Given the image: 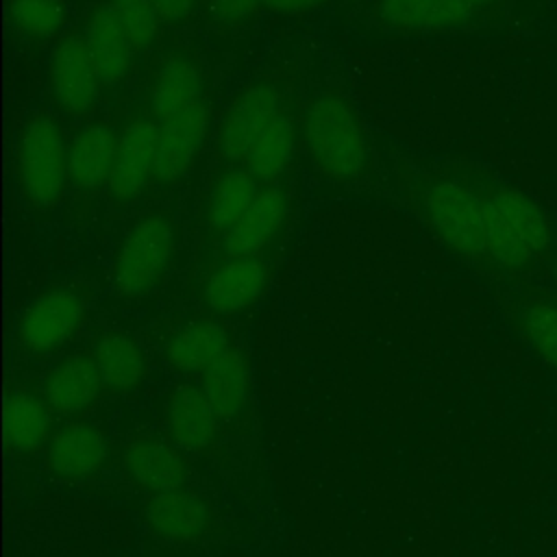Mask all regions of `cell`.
Returning <instances> with one entry per match:
<instances>
[{
	"label": "cell",
	"mask_w": 557,
	"mask_h": 557,
	"mask_svg": "<svg viewBox=\"0 0 557 557\" xmlns=\"http://www.w3.org/2000/svg\"><path fill=\"white\" fill-rule=\"evenodd\" d=\"M302 135L315 165L335 181L355 178L368 163L361 124L339 96L324 94L307 104Z\"/></svg>",
	"instance_id": "cell-1"
},
{
	"label": "cell",
	"mask_w": 557,
	"mask_h": 557,
	"mask_svg": "<svg viewBox=\"0 0 557 557\" xmlns=\"http://www.w3.org/2000/svg\"><path fill=\"white\" fill-rule=\"evenodd\" d=\"M67 150L61 126L48 117H33L20 139V183L39 209H50L59 202L67 174Z\"/></svg>",
	"instance_id": "cell-2"
},
{
	"label": "cell",
	"mask_w": 557,
	"mask_h": 557,
	"mask_svg": "<svg viewBox=\"0 0 557 557\" xmlns=\"http://www.w3.org/2000/svg\"><path fill=\"white\" fill-rule=\"evenodd\" d=\"M174 255V226L163 215H146L122 242L115 259V287L137 298L157 287Z\"/></svg>",
	"instance_id": "cell-3"
},
{
	"label": "cell",
	"mask_w": 557,
	"mask_h": 557,
	"mask_svg": "<svg viewBox=\"0 0 557 557\" xmlns=\"http://www.w3.org/2000/svg\"><path fill=\"white\" fill-rule=\"evenodd\" d=\"M433 231L461 255L485 252V200L468 187L442 181L433 185L424 200Z\"/></svg>",
	"instance_id": "cell-4"
},
{
	"label": "cell",
	"mask_w": 557,
	"mask_h": 557,
	"mask_svg": "<svg viewBox=\"0 0 557 557\" xmlns=\"http://www.w3.org/2000/svg\"><path fill=\"white\" fill-rule=\"evenodd\" d=\"M281 113L278 89L270 83H255L246 87L231 109L226 111L220 133L218 150L226 161H246L248 152L261 137V133Z\"/></svg>",
	"instance_id": "cell-5"
},
{
	"label": "cell",
	"mask_w": 557,
	"mask_h": 557,
	"mask_svg": "<svg viewBox=\"0 0 557 557\" xmlns=\"http://www.w3.org/2000/svg\"><path fill=\"white\" fill-rule=\"evenodd\" d=\"M83 320V300L76 292L57 287L30 302L20 320V342L30 352H50L67 342Z\"/></svg>",
	"instance_id": "cell-6"
},
{
	"label": "cell",
	"mask_w": 557,
	"mask_h": 557,
	"mask_svg": "<svg viewBox=\"0 0 557 557\" xmlns=\"http://www.w3.org/2000/svg\"><path fill=\"white\" fill-rule=\"evenodd\" d=\"M50 85L63 111L83 115L94 107L100 76L91 63L83 37L70 35L57 44L50 61Z\"/></svg>",
	"instance_id": "cell-7"
},
{
	"label": "cell",
	"mask_w": 557,
	"mask_h": 557,
	"mask_svg": "<svg viewBox=\"0 0 557 557\" xmlns=\"http://www.w3.org/2000/svg\"><path fill=\"white\" fill-rule=\"evenodd\" d=\"M207 126L209 109L202 100L159 124L154 159V178L159 183L170 185L191 168L205 141Z\"/></svg>",
	"instance_id": "cell-8"
},
{
	"label": "cell",
	"mask_w": 557,
	"mask_h": 557,
	"mask_svg": "<svg viewBox=\"0 0 557 557\" xmlns=\"http://www.w3.org/2000/svg\"><path fill=\"white\" fill-rule=\"evenodd\" d=\"M159 126L150 117H137L124 126L115 163L109 176V191L117 200H133L139 196L150 176H154Z\"/></svg>",
	"instance_id": "cell-9"
},
{
	"label": "cell",
	"mask_w": 557,
	"mask_h": 557,
	"mask_svg": "<svg viewBox=\"0 0 557 557\" xmlns=\"http://www.w3.org/2000/svg\"><path fill=\"white\" fill-rule=\"evenodd\" d=\"M268 283L265 263L259 257H228L202 285L205 305L222 315L248 309Z\"/></svg>",
	"instance_id": "cell-10"
},
{
	"label": "cell",
	"mask_w": 557,
	"mask_h": 557,
	"mask_svg": "<svg viewBox=\"0 0 557 557\" xmlns=\"http://www.w3.org/2000/svg\"><path fill=\"white\" fill-rule=\"evenodd\" d=\"M287 218V196L283 189L261 187L248 211L222 235L228 257H257L281 231Z\"/></svg>",
	"instance_id": "cell-11"
},
{
	"label": "cell",
	"mask_w": 557,
	"mask_h": 557,
	"mask_svg": "<svg viewBox=\"0 0 557 557\" xmlns=\"http://www.w3.org/2000/svg\"><path fill=\"white\" fill-rule=\"evenodd\" d=\"M83 39L100 83L115 85L126 78L135 46L111 2L100 4L91 13Z\"/></svg>",
	"instance_id": "cell-12"
},
{
	"label": "cell",
	"mask_w": 557,
	"mask_h": 557,
	"mask_svg": "<svg viewBox=\"0 0 557 557\" xmlns=\"http://www.w3.org/2000/svg\"><path fill=\"white\" fill-rule=\"evenodd\" d=\"M144 518L159 537L170 542H194L211 524L209 505L185 490L152 494L144 507Z\"/></svg>",
	"instance_id": "cell-13"
},
{
	"label": "cell",
	"mask_w": 557,
	"mask_h": 557,
	"mask_svg": "<svg viewBox=\"0 0 557 557\" xmlns=\"http://www.w3.org/2000/svg\"><path fill=\"white\" fill-rule=\"evenodd\" d=\"M107 450L102 431L87 422H70L61 426L50 442L48 468L59 479L78 481L100 470Z\"/></svg>",
	"instance_id": "cell-14"
},
{
	"label": "cell",
	"mask_w": 557,
	"mask_h": 557,
	"mask_svg": "<svg viewBox=\"0 0 557 557\" xmlns=\"http://www.w3.org/2000/svg\"><path fill=\"white\" fill-rule=\"evenodd\" d=\"M124 468L137 485L154 494L181 490L187 479V463L181 453L157 437L133 440L124 450Z\"/></svg>",
	"instance_id": "cell-15"
},
{
	"label": "cell",
	"mask_w": 557,
	"mask_h": 557,
	"mask_svg": "<svg viewBox=\"0 0 557 557\" xmlns=\"http://www.w3.org/2000/svg\"><path fill=\"white\" fill-rule=\"evenodd\" d=\"M202 100V74L187 52H170L159 65L150 87V111L168 120Z\"/></svg>",
	"instance_id": "cell-16"
},
{
	"label": "cell",
	"mask_w": 557,
	"mask_h": 557,
	"mask_svg": "<svg viewBox=\"0 0 557 557\" xmlns=\"http://www.w3.org/2000/svg\"><path fill=\"white\" fill-rule=\"evenodd\" d=\"M120 137L109 124L94 122L83 126L67 150L70 181L81 189H96L109 183Z\"/></svg>",
	"instance_id": "cell-17"
},
{
	"label": "cell",
	"mask_w": 557,
	"mask_h": 557,
	"mask_svg": "<svg viewBox=\"0 0 557 557\" xmlns=\"http://www.w3.org/2000/svg\"><path fill=\"white\" fill-rule=\"evenodd\" d=\"M220 416L200 387H176L168 400V429L172 440L185 450L207 448L220 426Z\"/></svg>",
	"instance_id": "cell-18"
},
{
	"label": "cell",
	"mask_w": 557,
	"mask_h": 557,
	"mask_svg": "<svg viewBox=\"0 0 557 557\" xmlns=\"http://www.w3.org/2000/svg\"><path fill=\"white\" fill-rule=\"evenodd\" d=\"M104 387L94 357L72 355L46 376V403L59 413H78L94 405Z\"/></svg>",
	"instance_id": "cell-19"
},
{
	"label": "cell",
	"mask_w": 557,
	"mask_h": 557,
	"mask_svg": "<svg viewBox=\"0 0 557 557\" xmlns=\"http://www.w3.org/2000/svg\"><path fill=\"white\" fill-rule=\"evenodd\" d=\"M226 350H231L226 329L213 320H198L168 339L165 359L178 372H205Z\"/></svg>",
	"instance_id": "cell-20"
},
{
	"label": "cell",
	"mask_w": 557,
	"mask_h": 557,
	"mask_svg": "<svg viewBox=\"0 0 557 557\" xmlns=\"http://www.w3.org/2000/svg\"><path fill=\"white\" fill-rule=\"evenodd\" d=\"M470 13L459 0H379L381 20L396 30H446L463 24Z\"/></svg>",
	"instance_id": "cell-21"
},
{
	"label": "cell",
	"mask_w": 557,
	"mask_h": 557,
	"mask_svg": "<svg viewBox=\"0 0 557 557\" xmlns=\"http://www.w3.org/2000/svg\"><path fill=\"white\" fill-rule=\"evenodd\" d=\"M200 389L222 420H233L248 403L250 376L244 357L231 348L205 372H200Z\"/></svg>",
	"instance_id": "cell-22"
},
{
	"label": "cell",
	"mask_w": 557,
	"mask_h": 557,
	"mask_svg": "<svg viewBox=\"0 0 557 557\" xmlns=\"http://www.w3.org/2000/svg\"><path fill=\"white\" fill-rule=\"evenodd\" d=\"M94 361L104 387L117 394L137 387L146 372L141 348L135 339L122 333H109L100 337L94 348Z\"/></svg>",
	"instance_id": "cell-23"
},
{
	"label": "cell",
	"mask_w": 557,
	"mask_h": 557,
	"mask_svg": "<svg viewBox=\"0 0 557 557\" xmlns=\"http://www.w3.org/2000/svg\"><path fill=\"white\" fill-rule=\"evenodd\" d=\"M259 191V181L246 168H231L220 174L207 200L209 226L224 235L248 211Z\"/></svg>",
	"instance_id": "cell-24"
},
{
	"label": "cell",
	"mask_w": 557,
	"mask_h": 557,
	"mask_svg": "<svg viewBox=\"0 0 557 557\" xmlns=\"http://www.w3.org/2000/svg\"><path fill=\"white\" fill-rule=\"evenodd\" d=\"M296 150V126L289 115L278 113L272 124L261 133L257 144L246 157V170L259 183L276 181L292 163Z\"/></svg>",
	"instance_id": "cell-25"
},
{
	"label": "cell",
	"mask_w": 557,
	"mask_h": 557,
	"mask_svg": "<svg viewBox=\"0 0 557 557\" xmlns=\"http://www.w3.org/2000/svg\"><path fill=\"white\" fill-rule=\"evenodd\" d=\"M48 407L28 392H11L4 403V440L11 450L28 453L48 435Z\"/></svg>",
	"instance_id": "cell-26"
},
{
	"label": "cell",
	"mask_w": 557,
	"mask_h": 557,
	"mask_svg": "<svg viewBox=\"0 0 557 557\" xmlns=\"http://www.w3.org/2000/svg\"><path fill=\"white\" fill-rule=\"evenodd\" d=\"M492 205L509 224V228L529 246L533 252L542 250L548 244V226L544 222L537 205L516 189H498L492 198Z\"/></svg>",
	"instance_id": "cell-27"
},
{
	"label": "cell",
	"mask_w": 557,
	"mask_h": 557,
	"mask_svg": "<svg viewBox=\"0 0 557 557\" xmlns=\"http://www.w3.org/2000/svg\"><path fill=\"white\" fill-rule=\"evenodd\" d=\"M11 24L30 39L57 35L65 22L63 0H9Z\"/></svg>",
	"instance_id": "cell-28"
},
{
	"label": "cell",
	"mask_w": 557,
	"mask_h": 557,
	"mask_svg": "<svg viewBox=\"0 0 557 557\" xmlns=\"http://www.w3.org/2000/svg\"><path fill=\"white\" fill-rule=\"evenodd\" d=\"M485 252L505 268H520L533 255V250L509 228L492 200H485Z\"/></svg>",
	"instance_id": "cell-29"
},
{
	"label": "cell",
	"mask_w": 557,
	"mask_h": 557,
	"mask_svg": "<svg viewBox=\"0 0 557 557\" xmlns=\"http://www.w3.org/2000/svg\"><path fill=\"white\" fill-rule=\"evenodd\" d=\"M124 24L135 50L146 48L154 41L159 33V13L152 0H109Z\"/></svg>",
	"instance_id": "cell-30"
},
{
	"label": "cell",
	"mask_w": 557,
	"mask_h": 557,
	"mask_svg": "<svg viewBox=\"0 0 557 557\" xmlns=\"http://www.w3.org/2000/svg\"><path fill=\"white\" fill-rule=\"evenodd\" d=\"M524 329L537 350L557 366V309L548 305L531 307L524 315Z\"/></svg>",
	"instance_id": "cell-31"
},
{
	"label": "cell",
	"mask_w": 557,
	"mask_h": 557,
	"mask_svg": "<svg viewBox=\"0 0 557 557\" xmlns=\"http://www.w3.org/2000/svg\"><path fill=\"white\" fill-rule=\"evenodd\" d=\"M263 0H209V13L215 22L222 24H239L248 20Z\"/></svg>",
	"instance_id": "cell-32"
},
{
	"label": "cell",
	"mask_w": 557,
	"mask_h": 557,
	"mask_svg": "<svg viewBox=\"0 0 557 557\" xmlns=\"http://www.w3.org/2000/svg\"><path fill=\"white\" fill-rule=\"evenodd\" d=\"M163 22H183L196 9V0H152Z\"/></svg>",
	"instance_id": "cell-33"
},
{
	"label": "cell",
	"mask_w": 557,
	"mask_h": 557,
	"mask_svg": "<svg viewBox=\"0 0 557 557\" xmlns=\"http://www.w3.org/2000/svg\"><path fill=\"white\" fill-rule=\"evenodd\" d=\"M324 0H263V7L270 9L272 13L292 15V13H302V11L315 9Z\"/></svg>",
	"instance_id": "cell-34"
},
{
	"label": "cell",
	"mask_w": 557,
	"mask_h": 557,
	"mask_svg": "<svg viewBox=\"0 0 557 557\" xmlns=\"http://www.w3.org/2000/svg\"><path fill=\"white\" fill-rule=\"evenodd\" d=\"M459 2H463V4H466V7H470V9H476V7L490 4V2H494V0H459Z\"/></svg>",
	"instance_id": "cell-35"
}]
</instances>
